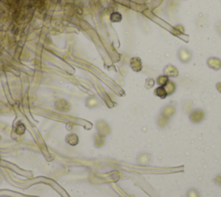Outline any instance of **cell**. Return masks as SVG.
<instances>
[{
	"label": "cell",
	"mask_w": 221,
	"mask_h": 197,
	"mask_svg": "<svg viewBox=\"0 0 221 197\" xmlns=\"http://www.w3.org/2000/svg\"><path fill=\"white\" fill-rule=\"evenodd\" d=\"M216 31L218 32L219 36H221V21H219L216 24Z\"/></svg>",
	"instance_id": "cell-19"
},
{
	"label": "cell",
	"mask_w": 221,
	"mask_h": 197,
	"mask_svg": "<svg viewBox=\"0 0 221 197\" xmlns=\"http://www.w3.org/2000/svg\"><path fill=\"white\" fill-rule=\"evenodd\" d=\"M150 161V157L149 154L142 153L139 155L138 158V163L140 164H148Z\"/></svg>",
	"instance_id": "cell-13"
},
{
	"label": "cell",
	"mask_w": 221,
	"mask_h": 197,
	"mask_svg": "<svg viewBox=\"0 0 221 197\" xmlns=\"http://www.w3.org/2000/svg\"><path fill=\"white\" fill-rule=\"evenodd\" d=\"M67 140H68V143H69V144H71L73 145H75V144H78L79 138H78V136H77V135L71 134L67 137Z\"/></svg>",
	"instance_id": "cell-15"
},
{
	"label": "cell",
	"mask_w": 221,
	"mask_h": 197,
	"mask_svg": "<svg viewBox=\"0 0 221 197\" xmlns=\"http://www.w3.org/2000/svg\"><path fill=\"white\" fill-rule=\"evenodd\" d=\"M205 117V113L202 109H195L189 113L190 122L193 124H200L201 123Z\"/></svg>",
	"instance_id": "cell-2"
},
{
	"label": "cell",
	"mask_w": 221,
	"mask_h": 197,
	"mask_svg": "<svg viewBox=\"0 0 221 197\" xmlns=\"http://www.w3.org/2000/svg\"><path fill=\"white\" fill-rule=\"evenodd\" d=\"M163 74L167 75L168 77L176 78L179 75V70L175 66L172 65V64H169L163 68Z\"/></svg>",
	"instance_id": "cell-4"
},
{
	"label": "cell",
	"mask_w": 221,
	"mask_h": 197,
	"mask_svg": "<svg viewBox=\"0 0 221 197\" xmlns=\"http://www.w3.org/2000/svg\"><path fill=\"white\" fill-rule=\"evenodd\" d=\"M130 67L134 72H141L142 69V60L138 56H134L130 60Z\"/></svg>",
	"instance_id": "cell-3"
},
{
	"label": "cell",
	"mask_w": 221,
	"mask_h": 197,
	"mask_svg": "<svg viewBox=\"0 0 221 197\" xmlns=\"http://www.w3.org/2000/svg\"><path fill=\"white\" fill-rule=\"evenodd\" d=\"M207 66L213 70H219L221 68V60L218 57H210L206 61Z\"/></svg>",
	"instance_id": "cell-5"
},
{
	"label": "cell",
	"mask_w": 221,
	"mask_h": 197,
	"mask_svg": "<svg viewBox=\"0 0 221 197\" xmlns=\"http://www.w3.org/2000/svg\"><path fill=\"white\" fill-rule=\"evenodd\" d=\"M169 118H165L164 116H162V114H160L157 118V126H159L160 128L163 129V128H165L166 126L169 125Z\"/></svg>",
	"instance_id": "cell-12"
},
{
	"label": "cell",
	"mask_w": 221,
	"mask_h": 197,
	"mask_svg": "<svg viewBox=\"0 0 221 197\" xmlns=\"http://www.w3.org/2000/svg\"><path fill=\"white\" fill-rule=\"evenodd\" d=\"M177 58L182 63H188L193 58V53L187 48L181 47L177 51Z\"/></svg>",
	"instance_id": "cell-1"
},
{
	"label": "cell",
	"mask_w": 221,
	"mask_h": 197,
	"mask_svg": "<svg viewBox=\"0 0 221 197\" xmlns=\"http://www.w3.org/2000/svg\"><path fill=\"white\" fill-rule=\"evenodd\" d=\"M97 125H99V126H100V127H101V129H98V130L99 131V133H100V135H102V136H106V135H108L110 132V127H109V126H108V125H107L106 122H104V121H100V122L98 123ZM98 127H99V126H98Z\"/></svg>",
	"instance_id": "cell-9"
},
{
	"label": "cell",
	"mask_w": 221,
	"mask_h": 197,
	"mask_svg": "<svg viewBox=\"0 0 221 197\" xmlns=\"http://www.w3.org/2000/svg\"><path fill=\"white\" fill-rule=\"evenodd\" d=\"M154 94L160 98H162V99H164L168 97V94H167V92H166L164 87H156L154 91Z\"/></svg>",
	"instance_id": "cell-10"
},
{
	"label": "cell",
	"mask_w": 221,
	"mask_h": 197,
	"mask_svg": "<svg viewBox=\"0 0 221 197\" xmlns=\"http://www.w3.org/2000/svg\"><path fill=\"white\" fill-rule=\"evenodd\" d=\"M164 88H165L166 92H167L168 96H170V95L174 94V93H175V91H176V85H175V83L173 80H169L168 81V83L165 85Z\"/></svg>",
	"instance_id": "cell-8"
},
{
	"label": "cell",
	"mask_w": 221,
	"mask_h": 197,
	"mask_svg": "<svg viewBox=\"0 0 221 197\" xmlns=\"http://www.w3.org/2000/svg\"><path fill=\"white\" fill-rule=\"evenodd\" d=\"M90 99H91L92 101H91V106H90V107H97L98 105H99V101H98V99L96 98H90Z\"/></svg>",
	"instance_id": "cell-18"
},
{
	"label": "cell",
	"mask_w": 221,
	"mask_h": 197,
	"mask_svg": "<svg viewBox=\"0 0 221 197\" xmlns=\"http://www.w3.org/2000/svg\"><path fill=\"white\" fill-rule=\"evenodd\" d=\"M213 181H214L216 184H218V185L221 186V175L217 176L215 177V179L213 180Z\"/></svg>",
	"instance_id": "cell-20"
},
{
	"label": "cell",
	"mask_w": 221,
	"mask_h": 197,
	"mask_svg": "<svg viewBox=\"0 0 221 197\" xmlns=\"http://www.w3.org/2000/svg\"><path fill=\"white\" fill-rule=\"evenodd\" d=\"M187 197H200V194L196 189H189L187 191Z\"/></svg>",
	"instance_id": "cell-17"
},
{
	"label": "cell",
	"mask_w": 221,
	"mask_h": 197,
	"mask_svg": "<svg viewBox=\"0 0 221 197\" xmlns=\"http://www.w3.org/2000/svg\"><path fill=\"white\" fill-rule=\"evenodd\" d=\"M169 80V77H168L167 75H159L156 78V83L157 84L159 87H165V85L168 83Z\"/></svg>",
	"instance_id": "cell-11"
},
{
	"label": "cell",
	"mask_w": 221,
	"mask_h": 197,
	"mask_svg": "<svg viewBox=\"0 0 221 197\" xmlns=\"http://www.w3.org/2000/svg\"><path fill=\"white\" fill-rule=\"evenodd\" d=\"M171 33L175 36H182V35L184 36L185 35V28L183 25L182 24H177L173 27L172 30H171Z\"/></svg>",
	"instance_id": "cell-7"
},
{
	"label": "cell",
	"mask_w": 221,
	"mask_h": 197,
	"mask_svg": "<svg viewBox=\"0 0 221 197\" xmlns=\"http://www.w3.org/2000/svg\"><path fill=\"white\" fill-rule=\"evenodd\" d=\"M216 88H217V90L221 94V82H218L217 84H216Z\"/></svg>",
	"instance_id": "cell-21"
},
{
	"label": "cell",
	"mask_w": 221,
	"mask_h": 197,
	"mask_svg": "<svg viewBox=\"0 0 221 197\" xmlns=\"http://www.w3.org/2000/svg\"><path fill=\"white\" fill-rule=\"evenodd\" d=\"M122 19L123 16L121 15V13H119V12L114 11L110 14V20L111 23H119V22L122 21Z\"/></svg>",
	"instance_id": "cell-14"
},
{
	"label": "cell",
	"mask_w": 221,
	"mask_h": 197,
	"mask_svg": "<svg viewBox=\"0 0 221 197\" xmlns=\"http://www.w3.org/2000/svg\"><path fill=\"white\" fill-rule=\"evenodd\" d=\"M175 112H176V109H175L174 106H173V105H166L165 107L162 109L161 114L162 116H164L165 118L169 119L170 118H172L175 114Z\"/></svg>",
	"instance_id": "cell-6"
},
{
	"label": "cell",
	"mask_w": 221,
	"mask_h": 197,
	"mask_svg": "<svg viewBox=\"0 0 221 197\" xmlns=\"http://www.w3.org/2000/svg\"><path fill=\"white\" fill-rule=\"evenodd\" d=\"M155 84H156V80L152 78H147L145 80V88L147 89H150L154 87Z\"/></svg>",
	"instance_id": "cell-16"
}]
</instances>
